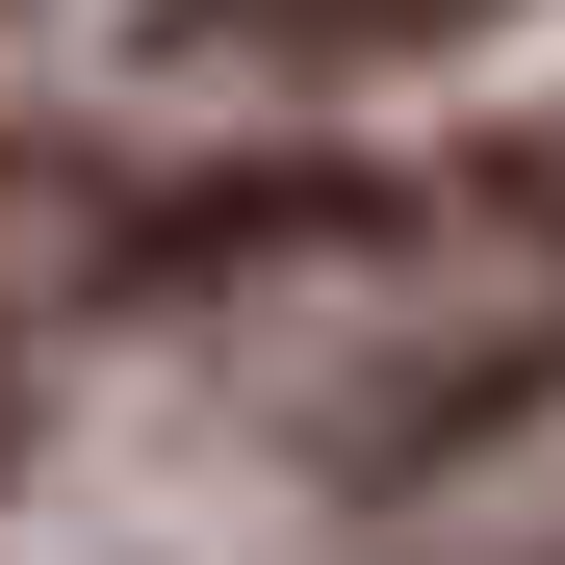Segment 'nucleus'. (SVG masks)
Instances as JSON below:
<instances>
[{
  "label": "nucleus",
  "instance_id": "1",
  "mask_svg": "<svg viewBox=\"0 0 565 565\" xmlns=\"http://www.w3.org/2000/svg\"><path fill=\"white\" fill-rule=\"evenodd\" d=\"M514 0H154V77H232V104H360V77H412V52H489Z\"/></svg>",
  "mask_w": 565,
  "mask_h": 565
},
{
  "label": "nucleus",
  "instance_id": "2",
  "mask_svg": "<svg viewBox=\"0 0 565 565\" xmlns=\"http://www.w3.org/2000/svg\"><path fill=\"white\" fill-rule=\"evenodd\" d=\"M282 257H437V206H386V180H206V206H129V309H232V282Z\"/></svg>",
  "mask_w": 565,
  "mask_h": 565
},
{
  "label": "nucleus",
  "instance_id": "3",
  "mask_svg": "<svg viewBox=\"0 0 565 565\" xmlns=\"http://www.w3.org/2000/svg\"><path fill=\"white\" fill-rule=\"evenodd\" d=\"M540 386H565V282H514V309H462V334H412V360H360L309 437H334V462H489Z\"/></svg>",
  "mask_w": 565,
  "mask_h": 565
},
{
  "label": "nucleus",
  "instance_id": "5",
  "mask_svg": "<svg viewBox=\"0 0 565 565\" xmlns=\"http://www.w3.org/2000/svg\"><path fill=\"white\" fill-rule=\"evenodd\" d=\"M386 565H565V489H514V514H437V540H386Z\"/></svg>",
  "mask_w": 565,
  "mask_h": 565
},
{
  "label": "nucleus",
  "instance_id": "4",
  "mask_svg": "<svg viewBox=\"0 0 565 565\" xmlns=\"http://www.w3.org/2000/svg\"><path fill=\"white\" fill-rule=\"evenodd\" d=\"M52 232H77V154H52V129H0V282H26Z\"/></svg>",
  "mask_w": 565,
  "mask_h": 565
}]
</instances>
